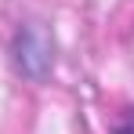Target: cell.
Wrapping results in <instances>:
<instances>
[{
	"mask_svg": "<svg viewBox=\"0 0 134 134\" xmlns=\"http://www.w3.org/2000/svg\"><path fill=\"white\" fill-rule=\"evenodd\" d=\"M116 134H134V109H131V116H127V120L116 127Z\"/></svg>",
	"mask_w": 134,
	"mask_h": 134,
	"instance_id": "7a4b0ae2",
	"label": "cell"
},
{
	"mask_svg": "<svg viewBox=\"0 0 134 134\" xmlns=\"http://www.w3.org/2000/svg\"><path fill=\"white\" fill-rule=\"evenodd\" d=\"M15 62L29 76H44L51 69V47H47V40L36 29H22L18 33V40H15Z\"/></svg>",
	"mask_w": 134,
	"mask_h": 134,
	"instance_id": "6da1fadb",
	"label": "cell"
}]
</instances>
